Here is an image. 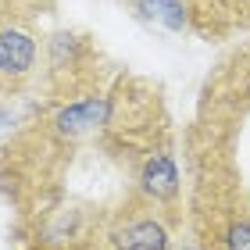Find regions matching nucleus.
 I'll return each mask as SVG.
<instances>
[{
	"instance_id": "6",
	"label": "nucleus",
	"mask_w": 250,
	"mask_h": 250,
	"mask_svg": "<svg viewBox=\"0 0 250 250\" xmlns=\"http://www.w3.org/2000/svg\"><path fill=\"white\" fill-rule=\"evenodd\" d=\"M189 32L200 40H229L250 32V0H186Z\"/></svg>"
},
{
	"instance_id": "8",
	"label": "nucleus",
	"mask_w": 250,
	"mask_h": 250,
	"mask_svg": "<svg viewBox=\"0 0 250 250\" xmlns=\"http://www.w3.org/2000/svg\"><path fill=\"white\" fill-rule=\"evenodd\" d=\"M183 250H200V247H197V243H189V247H183Z\"/></svg>"
},
{
	"instance_id": "5",
	"label": "nucleus",
	"mask_w": 250,
	"mask_h": 250,
	"mask_svg": "<svg viewBox=\"0 0 250 250\" xmlns=\"http://www.w3.org/2000/svg\"><path fill=\"white\" fill-rule=\"evenodd\" d=\"M132 193L150 200L154 208L168 211L172 218H186V211H183V172H179L175 143L154 146L150 154H143V161L132 172Z\"/></svg>"
},
{
	"instance_id": "2",
	"label": "nucleus",
	"mask_w": 250,
	"mask_h": 250,
	"mask_svg": "<svg viewBox=\"0 0 250 250\" xmlns=\"http://www.w3.org/2000/svg\"><path fill=\"white\" fill-rule=\"evenodd\" d=\"M179 229L183 218H172L168 211L125 189L115 204L100 208L83 225L75 243H83L86 250H175Z\"/></svg>"
},
{
	"instance_id": "4",
	"label": "nucleus",
	"mask_w": 250,
	"mask_h": 250,
	"mask_svg": "<svg viewBox=\"0 0 250 250\" xmlns=\"http://www.w3.org/2000/svg\"><path fill=\"white\" fill-rule=\"evenodd\" d=\"M43 36L40 21L25 15H0V100L25 97L43 75Z\"/></svg>"
},
{
	"instance_id": "1",
	"label": "nucleus",
	"mask_w": 250,
	"mask_h": 250,
	"mask_svg": "<svg viewBox=\"0 0 250 250\" xmlns=\"http://www.w3.org/2000/svg\"><path fill=\"white\" fill-rule=\"evenodd\" d=\"M97 150L115 161L132 186V172L154 146L175 143L172 115H168L161 86L143 75L118 72L107 86V115L97 136Z\"/></svg>"
},
{
	"instance_id": "3",
	"label": "nucleus",
	"mask_w": 250,
	"mask_h": 250,
	"mask_svg": "<svg viewBox=\"0 0 250 250\" xmlns=\"http://www.w3.org/2000/svg\"><path fill=\"white\" fill-rule=\"evenodd\" d=\"M118 68L107 61L100 43L83 29H58L47 36L43 50V83L47 97L54 100H72L86 93H100L111 86Z\"/></svg>"
},
{
	"instance_id": "7",
	"label": "nucleus",
	"mask_w": 250,
	"mask_h": 250,
	"mask_svg": "<svg viewBox=\"0 0 250 250\" xmlns=\"http://www.w3.org/2000/svg\"><path fill=\"white\" fill-rule=\"evenodd\" d=\"M18 250H86L75 240H21Z\"/></svg>"
}]
</instances>
